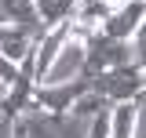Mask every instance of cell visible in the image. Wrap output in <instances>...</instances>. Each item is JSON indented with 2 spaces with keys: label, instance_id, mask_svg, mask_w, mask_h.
<instances>
[{
  "label": "cell",
  "instance_id": "obj_1",
  "mask_svg": "<svg viewBox=\"0 0 146 138\" xmlns=\"http://www.w3.org/2000/svg\"><path fill=\"white\" fill-rule=\"evenodd\" d=\"M88 87L106 98L110 105H121V102H135L143 98V87H146V73H143V62H128V66H113L99 76H91Z\"/></svg>",
  "mask_w": 146,
  "mask_h": 138
},
{
  "label": "cell",
  "instance_id": "obj_2",
  "mask_svg": "<svg viewBox=\"0 0 146 138\" xmlns=\"http://www.w3.org/2000/svg\"><path fill=\"white\" fill-rule=\"evenodd\" d=\"M135 62V51H131V40H113V36L91 33L84 40V62H80V76L91 80L99 73H106L113 66H128Z\"/></svg>",
  "mask_w": 146,
  "mask_h": 138
},
{
  "label": "cell",
  "instance_id": "obj_3",
  "mask_svg": "<svg viewBox=\"0 0 146 138\" xmlns=\"http://www.w3.org/2000/svg\"><path fill=\"white\" fill-rule=\"evenodd\" d=\"M84 91H88V80L77 73V76H70V80H48V84H36L33 95H29V102H33V109L48 113V116H66L70 105L77 102Z\"/></svg>",
  "mask_w": 146,
  "mask_h": 138
},
{
  "label": "cell",
  "instance_id": "obj_4",
  "mask_svg": "<svg viewBox=\"0 0 146 138\" xmlns=\"http://www.w3.org/2000/svg\"><path fill=\"white\" fill-rule=\"evenodd\" d=\"M70 124V116H48L40 109H26L18 120H11V138H62Z\"/></svg>",
  "mask_w": 146,
  "mask_h": 138
},
{
  "label": "cell",
  "instance_id": "obj_5",
  "mask_svg": "<svg viewBox=\"0 0 146 138\" xmlns=\"http://www.w3.org/2000/svg\"><path fill=\"white\" fill-rule=\"evenodd\" d=\"M143 15H146V0H128V4L113 7L106 15V22L99 26V33L113 36V40H131V36L143 29Z\"/></svg>",
  "mask_w": 146,
  "mask_h": 138
},
{
  "label": "cell",
  "instance_id": "obj_6",
  "mask_svg": "<svg viewBox=\"0 0 146 138\" xmlns=\"http://www.w3.org/2000/svg\"><path fill=\"white\" fill-rule=\"evenodd\" d=\"M139 109H143V98H135V102H121V105H110V131H106V138H135Z\"/></svg>",
  "mask_w": 146,
  "mask_h": 138
},
{
  "label": "cell",
  "instance_id": "obj_7",
  "mask_svg": "<svg viewBox=\"0 0 146 138\" xmlns=\"http://www.w3.org/2000/svg\"><path fill=\"white\" fill-rule=\"evenodd\" d=\"M33 7H36V18H40L44 33L55 29V26L73 22V15H77V0H33Z\"/></svg>",
  "mask_w": 146,
  "mask_h": 138
},
{
  "label": "cell",
  "instance_id": "obj_8",
  "mask_svg": "<svg viewBox=\"0 0 146 138\" xmlns=\"http://www.w3.org/2000/svg\"><path fill=\"white\" fill-rule=\"evenodd\" d=\"M33 47H36V40L26 33V29H15V26H0V55H4L7 62H15V66H18L26 55L33 51Z\"/></svg>",
  "mask_w": 146,
  "mask_h": 138
},
{
  "label": "cell",
  "instance_id": "obj_9",
  "mask_svg": "<svg viewBox=\"0 0 146 138\" xmlns=\"http://www.w3.org/2000/svg\"><path fill=\"white\" fill-rule=\"evenodd\" d=\"M15 80H18V66H15V62H7V58L0 55V84H4V87H11Z\"/></svg>",
  "mask_w": 146,
  "mask_h": 138
},
{
  "label": "cell",
  "instance_id": "obj_10",
  "mask_svg": "<svg viewBox=\"0 0 146 138\" xmlns=\"http://www.w3.org/2000/svg\"><path fill=\"white\" fill-rule=\"evenodd\" d=\"M0 109H4V102H0Z\"/></svg>",
  "mask_w": 146,
  "mask_h": 138
}]
</instances>
